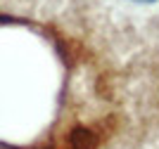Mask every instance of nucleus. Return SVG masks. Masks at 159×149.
Here are the masks:
<instances>
[{
    "label": "nucleus",
    "instance_id": "nucleus-1",
    "mask_svg": "<svg viewBox=\"0 0 159 149\" xmlns=\"http://www.w3.org/2000/svg\"><path fill=\"white\" fill-rule=\"evenodd\" d=\"M135 2H154V0H135Z\"/></svg>",
    "mask_w": 159,
    "mask_h": 149
}]
</instances>
